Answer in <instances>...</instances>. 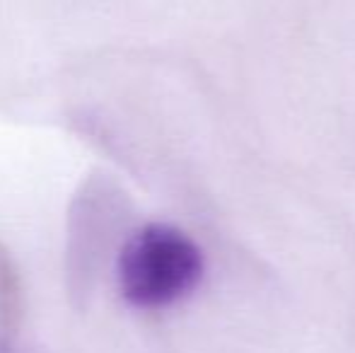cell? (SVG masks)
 I'll list each match as a JSON object with an SVG mask.
<instances>
[{
  "label": "cell",
  "instance_id": "6da1fadb",
  "mask_svg": "<svg viewBox=\"0 0 355 353\" xmlns=\"http://www.w3.org/2000/svg\"><path fill=\"white\" fill-rule=\"evenodd\" d=\"M203 273L201 250L169 225L138 232L119 261V286L133 307L159 310L187 298Z\"/></svg>",
  "mask_w": 355,
  "mask_h": 353
}]
</instances>
